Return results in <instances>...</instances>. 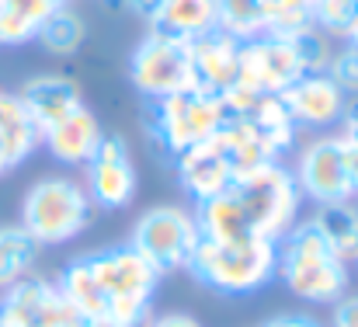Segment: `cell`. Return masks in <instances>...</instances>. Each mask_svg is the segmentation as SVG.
Listing matches in <instances>:
<instances>
[{"instance_id":"cell-1","label":"cell","mask_w":358,"mask_h":327,"mask_svg":"<svg viewBox=\"0 0 358 327\" xmlns=\"http://www.w3.org/2000/svg\"><path fill=\"white\" fill-rule=\"evenodd\" d=\"M275 275H282L289 293L306 303H338L341 296H348V261L338 258L313 219L296 223L278 240Z\"/></svg>"},{"instance_id":"cell-2","label":"cell","mask_w":358,"mask_h":327,"mask_svg":"<svg viewBox=\"0 0 358 327\" xmlns=\"http://www.w3.org/2000/svg\"><path fill=\"white\" fill-rule=\"evenodd\" d=\"M278 268V244L247 237V240H206L199 237L188 272L223 296H250L275 279Z\"/></svg>"},{"instance_id":"cell-3","label":"cell","mask_w":358,"mask_h":327,"mask_svg":"<svg viewBox=\"0 0 358 327\" xmlns=\"http://www.w3.org/2000/svg\"><path fill=\"white\" fill-rule=\"evenodd\" d=\"M87 188L73 178H38L21 199V226L38 247H59L91 226Z\"/></svg>"},{"instance_id":"cell-4","label":"cell","mask_w":358,"mask_h":327,"mask_svg":"<svg viewBox=\"0 0 358 327\" xmlns=\"http://www.w3.org/2000/svg\"><path fill=\"white\" fill-rule=\"evenodd\" d=\"M227 105L220 95L188 88L178 95H167L160 102H150L146 111V132L153 143H160V150L174 160L178 153H185L188 146H199L206 139H213L220 132V125L227 122Z\"/></svg>"},{"instance_id":"cell-5","label":"cell","mask_w":358,"mask_h":327,"mask_svg":"<svg viewBox=\"0 0 358 327\" xmlns=\"http://www.w3.org/2000/svg\"><path fill=\"white\" fill-rule=\"evenodd\" d=\"M94 279L108 300V317L129 327H146L150 321V300L160 286V272L136 251V247H108L87 254Z\"/></svg>"},{"instance_id":"cell-6","label":"cell","mask_w":358,"mask_h":327,"mask_svg":"<svg viewBox=\"0 0 358 327\" xmlns=\"http://www.w3.org/2000/svg\"><path fill=\"white\" fill-rule=\"evenodd\" d=\"M234 192H237L250 233L261 237V240L278 244L299 219L303 192L292 178V167H285L282 160L234 181Z\"/></svg>"},{"instance_id":"cell-7","label":"cell","mask_w":358,"mask_h":327,"mask_svg":"<svg viewBox=\"0 0 358 327\" xmlns=\"http://www.w3.org/2000/svg\"><path fill=\"white\" fill-rule=\"evenodd\" d=\"M129 81L150 102H160L167 95L195 88L192 42L178 39V35H167L160 28H150L129 56Z\"/></svg>"},{"instance_id":"cell-8","label":"cell","mask_w":358,"mask_h":327,"mask_svg":"<svg viewBox=\"0 0 358 327\" xmlns=\"http://www.w3.org/2000/svg\"><path fill=\"white\" fill-rule=\"evenodd\" d=\"M199 244L195 213L181 206H153L136 219L129 233V247H136L160 275L188 268V258Z\"/></svg>"},{"instance_id":"cell-9","label":"cell","mask_w":358,"mask_h":327,"mask_svg":"<svg viewBox=\"0 0 358 327\" xmlns=\"http://www.w3.org/2000/svg\"><path fill=\"white\" fill-rule=\"evenodd\" d=\"M84 317L63 300L56 282L24 275L0 293V327H80Z\"/></svg>"},{"instance_id":"cell-10","label":"cell","mask_w":358,"mask_h":327,"mask_svg":"<svg viewBox=\"0 0 358 327\" xmlns=\"http://www.w3.org/2000/svg\"><path fill=\"white\" fill-rule=\"evenodd\" d=\"M292 178H296L303 199H310L313 206L355 199V185L348 178V167H345L341 136H320V139L306 143L296 157Z\"/></svg>"},{"instance_id":"cell-11","label":"cell","mask_w":358,"mask_h":327,"mask_svg":"<svg viewBox=\"0 0 358 327\" xmlns=\"http://www.w3.org/2000/svg\"><path fill=\"white\" fill-rule=\"evenodd\" d=\"M87 167V199L94 209L119 213L136 199V164L129 153V143L122 136H101L94 157L84 164Z\"/></svg>"},{"instance_id":"cell-12","label":"cell","mask_w":358,"mask_h":327,"mask_svg":"<svg viewBox=\"0 0 358 327\" xmlns=\"http://www.w3.org/2000/svg\"><path fill=\"white\" fill-rule=\"evenodd\" d=\"M303 77V67L282 35H257L240 42V74L237 84L257 95H282Z\"/></svg>"},{"instance_id":"cell-13","label":"cell","mask_w":358,"mask_h":327,"mask_svg":"<svg viewBox=\"0 0 358 327\" xmlns=\"http://www.w3.org/2000/svg\"><path fill=\"white\" fill-rule=\"evenodd\" d=\"M282 102H285L289 115L296 118V125H303V129H327V125L341 122L348 95L327 74H303L292 88L282 91Z\"/></svg>"},{"instance_id":"cell-14","label":"cell","mask_w":358,"mask_h":327,"mask_svg":"<svg viewBox=\"0 0 358 327\" xmlns=\"http://www.w3.org/2000/svg\"><path fill=\"white\" fill-rule=\"evenodd\" d=\"M174 171H178V185L195 199V206L234 185V167H230L223 146L216 143V136L199 143V146H188L185 153H178Z\"/></svg>"},{"instance_id":"cell-15","label":"cell","mask_w":358,"mask_h":327,"mask_svg":"<svg viewBox=\"0 0 358 327\" xmlns=\"http://www.w3.org/2000/svg\"><path fill=\"white\" fill-rule=\"evenodd\" d=\"M192 74L195 88L209 95H227L240 74V42L227 32H209L192 42Z\"/></svg>"},{"instance_id":"cell-16","label":"cell","mask_w":358,"mask_h":327,"mask_svg":"<svg viewBox=\"0 0 358 327\" xmlns=\"http://www.w3.org/2000/svg\"><path fill=\"white\" fill-rule=\"evenodd\" d=\"M17 98H21L24 111L31 115V122L38 125V132H45L49 125H56V122H63L66 115L84 109L80 88H77L70 77H59V74L31 77V81L17 91Z\"/></svg>"},{"instance_id":"cell-17","label":"cell","mask_w":358,"mask_h":327,"mask_svg":"<svg viewBox=\"0 0 358 327\" xmlns=\"http://www.w3.org/2000/svg\"><path fill=\"white\" fill-rule=\"evenodd\" d=\"M101 136L105 132H101V122L94 118V111L77 109L73 115H66L63 122H56V125H49L42 132V146H45V153L56 164H70V167L80 164L84 167L94 157Z\"/></svg>"},{"instance_id":"cell-18","label":"cell","mask_w":358,"mask_h":327,"mask_svg":"<svg viewBox=\"0 0 358 327\" xmlns=\"http://www.w3.org/2000/svg\"><path fill=\"white\" fill-rule=\"evenodd\" d=\"M42 146V132L14 91H0V178L21 167Z\"/></svg>"},{"instance_id":"cell-19","label":"cell","mask_w":358,"mask_h":327,"mask_svg":"<svg viewBox=\"0 0 358 327\" xmlns=\"http://www.w3.org/2000/svg\"><path fill=\"white\" fill-rule=\"evenodd\" d=\"M216 143L223 146V153H227V160H230V167H234V181L254 174V171H261V167H268V164H275V160H282V153H278L247 118H237V115H230V118L220 125Z\"/></svg>"},{"instance_id":"cell-20","label":"cell","mask_w":358,"mask_h":327,"mask_svg":"<svg viewBox=\"0 0 358 327\" xmlns=\"http://www.w3.org/2000/svg\"><path fill=\"white\" fill-rule=\"evenodd\" d=\"M195 223H199V237H206V240H247V237H254L243 209H240L234 185L227 192L199 202L195 206Z\"/></svg>"},{"instance_id":"cell-21","label":"cell","mask_w":358,"mask_h":327,"mask_svg":"<svg viewBox=\"0 0 358 327\" xmlns=\"http://www.w3.org/2000/svg\"><path fill=\"white\" fill-rule=\"evenodd\" d=\"M150 28H160L178 39H202L216 32V0H164L157 21Z\"/></svg>"},{"instance_id":"cell-22","label":"cell","mask_w":358,"mask_h":327,"mask_svg":"<svg viewBox=\"0 0 358 327\" xmlns=\"http://www.w3.org/2000/svg\"><path fill=\"white\" fill-rule=\"evenodd\" d=\"M66 0H0V46L35 42L38 28Z\"/></svg>"},{"instance_id":"cell-23","label":"cell","mask_w":358,"mask_h":327,"mask_svg":"<svg viewBox=\"0 0 358 327\" xmlns=\"http://www.w3.org/2000/svg\"><path fill=\"white\" fill-rule=\"evenodd\" d=\"M56 289L63 293V300H66L84 321L101 317V314L108 310V300H105V293H101V286H98V279H94V268H91L87 254L73 258V261L63 268Z\"/></svg>"},{"instance_id":"cell-24","label":"cell","mask_w":358,"mask_h":327,"mask_svg":"<svg viewBox=\"0 0 358 327\" xmlns=\"http://www.w3.org/2000/svg\"><path fill=\"white\" fill-rule=\"evenodd\" d=\"M310 219H313L317 230L327 237V244L338 251V258L355 261L358 258V209H355V199L317 206V213H313Z\"/></svg>"},{"instance_id":"cell-25","label":"cell","mask_w":358,"mask_h":327,"mask_svg":"<svg viewBox=\"0 0 358 327\" xmlns=\"http://www.w3.org/2000/svg\"><path fill=\"white\" fill-rule=\"evenodd\" d=\"M38 244L28 237V230L21 223L0 226V293L7 286H14L17 279L31 275L35 261H38Z\"/></svg>"},{"instance_id":"cell-26","label":"cell","mask_w":358,"mask_h":327,"mask_svg":"<svg viewBox=\"0 0 358 327\" xmlns=\"http://www.w3.org/2000/svg\"><path fill=\"white\" fill-rule=\"evenodd\" d=\"M278 153H285V150H292L296 146V118L289 115L285 109V102H282V95H261L257 98V105L243 115Z\"/></svg>"},{"instance_id":"cell-27","label":"cell","mask_w":358,"mask_h":327,"mask_svg":"<svg viewBox=\"0 0 358 327\" xmlns=\"http://www.w3.org/2000/svg\"><path fill=\"white\" fill-rule=\"evenodd\" d=\"M87 39V21L73 11V7H59L45 18V25L38 28L35 42L49 53V56H73Z\"/></svg>"},{"instance_id":"cell-28","label":"cell","mask_w":358,"mask_h":327,"mask_svg":"<svg viewBox=\"0 0 358 327\" xmlns=\"http://www.w3.org/2000/svg\"><path fill=\"white\" fill-rule=\"evenodd\" d=\"M264 14L268 0H216V28L237 42L264 35Z\"/></svg>"},{"instance_id":"cell-29","label":"cell","mask_w":358,"mask_h":327,"mask_svg":"<svg viewBox=\"0 0 358 327\" xmlns=\"http://www.w3.org/2000/svg\"><path fill=\"white\" fill-rule=\"evenodd\" d=\"M313 25V0H268L264 35H292Z\"/></svg>"},{"instance_id":"cell-30","label":"cell","mask_w":358,"mask_h":327,"mask_svg":"<svg viewBox=\"0 0 358 327\" xmlns=\"http://www.w3.org/2000/svg\"><path fill=\"white\" fill-rule=\"evenodd\" d=\"M285 39H289V46H292V53H296L303 74H324V70H327L334 49H331V42H327V35H324L320 28L310 25V28H299V32L285 35Z\"/></svg>"},{"instance_id":"cell-31","label":"cell","mask_w":358,"mask_h":327,"mask_svg":"<svg viewBox=\"0 0 358 327\" xmlns=\"http://www.w3.org/2000/svg\"><path fill=\"white\" fill-rule=\"evenodd\" d=\"M358 18V0H313V28L324 35H345L352 32Z\"/></svg>"},{"instance_id":"cell-32","label":"cell","mask_w":358,"mask_h":327,"mask_svg":"<svg viewBox=\"0 0 358 327\" xmlns=\"http://www.w3.org/2000/svg\"><path fill=\"white\" fill-rule=\"evenodd\" d=\"M324 74H327L345 95H358V46H345L341 53H334Z\"/></svg>"},{"instance_id":"cell-33","label":"cell","mask_w":358,"mask_h":327,"mask_svg":"<svg viewBox=\"0 0 358 327\" xmlns=\"http://www.w3.org/2000/svg\"><path fill=\"white\" fill-rule=\"evenodd\" d=\"M331 327H358V296H341L334 303Z\"/></svg>"},{"instance_id":"cell-34","label":"cell","mask_w":358,"mask_h":327,"mask_svg":"<svg viewBox=\"0 0 358 327\" xmlns=\"http://www.w3.org/2000/svg\"><path fill=\"white\" fill-rule=\"evenodd\" d=\"M122 7H125L129 14H136L139 21L153 25L157 14H160V7H164V0H122Z\"/></svg>"},{"instance_id":"cell-35","label":"cell","mask_w":358,"mask_h":327,"mask_svg":"<svg viewBox=\"0 0 358 327\" xmlns=\"http://www.w3.org/2000/svg\"><path fill=\"white\" fill-rule=\"evenodd\" d=\"M341 139L358 146V102H348V105H345V115H341Z\"/></svg>"},{"instance_id":"cell-36","label":"cell","mask_w":358,"mask_h":327,"mask_svg":"<svg viewBox=\"0 0 358 327\" xmlns=\"http://www.w3.org/2000/svg\"><path fill=\"white\" fill-rule=\"evenodd\" d=\"M146 327H202L192 314H160V317H150Z\"/></svg>"},{"instance_id":"cell-37","label":"cell","mask_w":358,"mask_h":327,"mask_svg":"<svg viewBox=\"0 0 358 327\" xmlns=\"http://www.w3.org/2000/svg\"><path fill=\"white\" fill-rule=\"evenodd\" d=\"M261 327H324V324H320V321H313V317H306V314H282V317L264 321Z\"/></svg>"},{"instance_id":"cell-38","label":"cell","mask_w":358,"mask_h":327,"mask_svg":"<svg viewBox=\"0 0 358 327\" xmlns=\"http://www.w3.org/2000/svg\"><path fill=\"white\" fill-rule=\"evenodd\" d=\"M341 146H345V167H348V178H352V185H355V195H358V146L345 143V139H341Z\"/></svg>"},{"instance_id":"cell-39","label":"cell","mask_w":358,"mask_h":327,"mask_svg":"<svg viewBox=\"0 0 358 327\" xmlns=\"http://www.w3.org/2000/svg\"><path fill=\"white\" fill-rule=\"evenodd\" d=\"M80 327H129V324H119L115 317H108V314H101V317H91V321H84Z\"/></svg>"},{"instance_id":"cell-40","label":"cell","mask_w":358,"mask_h":327,"mask_svg":"<svg viewBox=\"0 0 358 327\" xmlns=\"http://www.w3.org/2000/svg\"><path fill=\"white\" fill-rule=\"evenodd\" d=\"M348 46H358V18H355V25H352V32H348Z\"/></svg>"},{"instance_id":"cell-41","label":"cell","mask_w":358,"mask_h":327,"mask_svg":"<svg viewBox=\"0 0 358 327\" xmlns=\"http://www.w3.org/2000/svg\"><path fill=\"white\" fill-rule=\"evenodd\" d=\"M355 209H358V195H355Z\"/></svg>"},{"instance_id":"cell-42","label":"cell","mask_w":358,"mask_h":327,"mask_svg":"<svg viewBox=\"0 0 358 327\" xmlns=\"http://www.w3.org/2000/svg\"><path fill=\"white\" fill-rule=\"evenodd\" d=\"M355 265H358V258H355Z\"/></svg>"}]
</instances>
